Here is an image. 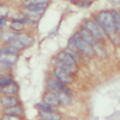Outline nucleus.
Wrapping results in <instances>:
<instances>
[{"instance_id":"nucleus-1","label":"nucleus","mask_w":120,"mask_h":120,"mask_svg":"<svg viewBox=\"0 0 120 120\" xmlns=\"http://www.w3.org/2000/svg\"><path fill=\"white\" fill-rule=\"evenodd\" d=\"M94 21L99 25V27L102 30V32L107 35H113L116 34L114 21H113V15L112 11H101L94 17Z\"/></svg>"},{"instance_id":"nucleus-2","label":"nucleus","mask_w":120,"mask_h":120,"mask_svg":"<svg viewBox=\"0 0 120 120\" xmlns=\"http://www.w3.org/2000/svg\"><path fill=\"white\" fill-rule=\"evenodd\" d=\"M48 4H49V3H39V4L25 5V7H24L25 17H27V18H30V19H33V20H35V18L39 19V18L41 17V14L46 11Z\"/></svg>"},{"instance_id":"nucleus-3","label":"nucleus","mask_w":120,"mask_h":120,"mask_svg":"<svg viewBox=\"0 0 120 120\" xmlns=\"http://www.w3.org/2000/svg\"><path fill=\"white\" fill-rule=\"evenodd\" d=\"M73 40H74V44H75V46H77L78 51H79V52H81L84 55L90 56V58L94 55V52H93L92 46H91L88 42H86V41L80 37V34H79V33H75V34L73 35Z\"/></svg>"},{"instance_id":"nucleus-4","label":"nucleus","mask_w":120,"mask_h":120,"mask_svg":"<svg viewBox=\"0 0 120 120\" xmlns=\"http://www.w3.org/2000/svg\"><path fill=\"white\" fill-rule=\"evenodd\" d=\"M85 30H87L92 35H93V38L94 39H97L98 41H102L104 40V38H105V33L102 32V30L99 27V25L94 21V20H86L85 22H84V26H82Z\"/></svg>"},{"instance_id":"nucleus-5","label":"nucleus","mask_w":120,"mask_h":120,"mask_svg":"<svg viewBox=\"0 0 120 120\" xmlns=\"http://www.w3.org/2000/svg\"><path fill=\"white\" fill-rule=\"evenodd\" d=\"M8 44L12 45V46H14V47H17L18 49H22V48H25V47L32 45V44H33V39H32L28 34H18V35H17L14 39H12Z\"/></svg>"},{"instance_id":"nucleus-6","label":"nucleus","mask_w":120,"mask_h":120,"mask_svg":"<svg viewBox=\"0 0 120 120\" xmlns=\"http://www.w3.org/2000/svg\"><path fill=\"white\" fill-rule=\"evenodd\" d=\"M47 88L51 91V92H53V91H61V92H65V93H67V94H72V91L65 85V84H63V82H60L59 80H54V79H52V78H48L47 79Z\"/></svg>"},{"instance_id":"nucleus-7","label":"nucleus","mask_w":120,"mask_h":120,"mask_svg":"<svg viewBox=\"0 0 120 120\" xmlns=\"http://www.w3.org/2000/svg\"><path fill=\"white\" fill-rule=\"evenodd\" d=\"M53 74H54V77H55L60 82H63V84H65V85H68V84H72V82H73V77H72L70 73H67V72H65V71H63V70L55 68L54 72H53Z\"/></svg>"},{"instance_id":"nucleus-8","label":"nucleus","mask_w":120,"mask_h":120,"mask_svg":"<svg viewBox=\"0 0 120 120\" xmlns=\"http://www.w3.org/2000/svg\"><path fill=\"white\" fill-rule=\"evenodd\" d=\"M52 64H53V66H54L55 68L63 70V71H65V72H67V73H70V74H73V73H75V72H77V68H75V67H72V66H70V65L65 64L64 61L59 60L58 58L53 59Z\"/></svg>"},{"instance_id":"nucleus-9","label":"nucleus","mask_w":120,"mask_h":120,"mask_svg":"<svg viewBox=\"0 0 120 120\" xmlns=\"http://www.w3.org/2000/svg\"><path fill=\"white\" fill-rule=\"evenodd\" d=\"M56 58L59 59V60H61V61H64L65 64H67V65H70V66H72V67H75L77 68V61L73 59V56L67 52V51H63V52H60L58 55H56Z\"/></svg>"},{"instance_id":"nucleus-10","label":"nucleus","mask_w":120,"mask_h":120,"mask_svg":"<svg viewBox=\"0 0 120 120\" xmlns=\"http://www.w3.org/2000/svg\"><path fill=\"white\" fill-rule=\"evenodd\" d=\"M0 104H1L4 107H10V106H13V105H17L19 104V100L17 97H14L13 94L10 95V94H4L1 98H0Z\"/></svg>"},{"instance_id":"nucleus-11","label":"nucleus","mask_w":120,"mask_h":120,"mask_svg":"<svg viewBox=\"0 0 120 120\" xmlns=\"http://www.w3.org/2000/svg\"><path fill=\"white\" fill-rule=\"evenodd\" d=\"M54 95L56 97V99L59 100L60 104L63 105H70L72 102V99H71V95L65 93V92H61V91H53Z\"/></svg>"},{"instance_id":"nucleus-12","label":"nucleus","mask_w":120,"mask_h":120,"mask_svg":"<svg viewBox=\"0 0 120 120\" xmlns=\"http://www.w3.org/2000/svg\"><path fill=\"white\" fill-rule=\"evenodd\" d=\"M78 33H79V34H80V37H81L86 42H88L91 46H93V45H95V44L98 42V40H97V39H94V38H93V35H92L87 30H85L84 27H81V28H80V31H79Z\"/></svg>"},{"instance_id":"nucleus-13","label":"nucleus","mask_w":120,"mask_h":120,"mask_svg":"<svg viewBox=\"0 0 120 120\" xmlns=\"http://www.w3.org/2000/svg\"><path fill=\"white\" fill-rule=\"evenodd\" d=\"M39 115L41 119H46V120H59L61 119V115H60L59 113L54 112L53 109L52 111H39Z\"/></svg>"},{"instance_id":"nucleus-14","label":"nucleus","mask_w":120,"mask_h":120,"mask_svg":"<svg viewBox=\"0 0 120 120\" xmlns=\"http://www.w3.org/2000/svg\"><path fill=\"white\" fill-rule=\"evenodd\" d=\"M44 102L48 104V105L52 106V107H56V106L60 104L59 100L56 99V97L54 95L53 92H47V93L44 95Z\"/></svg>"},{"instance_id":"nucleus-15","label":"nucleus","mask_w":120,"mask_h":120,"mask_svg":"<svg viewBox=\"0 0 120 120\" xmlns=\"http://www.w3.org/2000/svg\"><path fill=\"white\" fill-rule=\"evenodd\" d=\"M24 113V109L22 107L17 104V105H13V106H10V107H5L4 109V114H14V115H21Z\"/></svg>"},{"instance_id":"nucleus-16","label":"nucleus","mask_w":120,"mask_h":120,"mask_svg":"<svg viewBox=\"0 0 120 120\" xmlns=\"http://www.w3.org/2000/svg\"><path fill=\"white\" fill-rule=\"evenodd\" d=\"M18 92V86L17 84L13 81L12 84L7 85V86H3V87H0V93H3V94H15Z\"/></svg>"},{"instance_id":"nucleus-17","label":"nucleus","mask_w":120,"mask_h":120,"mask_svg":"<svg viewBox=\"0 0 120 120\" xmlns=\"http://www.w3.org/2000/svg\"><path fill=\"white\" fill-rule=\"evenodd\" d=\"M18 60L17 54H7V53H0V61H6L10 64H15Z\"/></svg>"},{"instance_id":"nucleus-18","label":"nucleus","mask_w":120,"mask_h":120,"mask_svg":"<svg viewBox=\"0 0 120 120\" xmlns=\"http://www.w3.org/2000/svg\"><path fill=\"white\" fill-rule=\"evenodd\" d=\"M92 48H93L94 54H97L99 58H102V59H104V58L106 56V49H105V47L100 44V41H98L95 45H93Z\"/></svg>"},{"instance_id":"nucleus-19","label":"nucleus","mask_w":120,"mask_h":120,"mask_svg":"<svg viewBox=\"0 0 120 120\" xmlns=\"http://www.w3.org/2000/svg\"><path fill=\"white\" fill-rule=\"evenodd\" d=\"M18 35V32H4L0 34V39L5 42H10L12 39H14Z\"/></svg>"},{"instance_id":"nucleus-20","label":"nucleus","mask_w":120,"mask_h":120,"mask_svg":"<svg viewBox=\"0 0 120 120\" xmlns=\"http://www.w3.org/2000/svg\"><path fill=\"white\" fill-rule=\"evenodd\" d=\"M19 51L20 49H18L17 47H14V46H12L10 44L7 46H5V47L0 48V53H7V54H18Z\"/></svg>"},{"instance_id":"nucleus-21","label":"nucleus","mask_w":120,"mask_h":120,"mask_svg":"<svg viewBox=\"0 0 120 120\" xmlns=\"http://www.w3.org/2000/svg\"><path fill=\"white\" fill-rule=\"evenodd\" d=\"M112 15H113V21H114L115 31H116V34H118L119 31H120V15H119V12L114 10V11H112Z\"/></svg>"},{"instance_id":"nucleus-22","label":"nucleus","mask_w":120,"mask_h":120,"mask_svg":"<svg viewBox=\"0 0 120 120\" xmlns=\"http://www.w3.org/2000/svg\"><path fill=\"white\" fill-rule=\"evenodd\" d=\"M10 27H11V30H13L14 32H20V31L24 30L25 24H24V22H20V21H15V20H13V21L11 22Z\"/></svg>"},{"instance_id":"nucleus-23","label":"nucleus","mask_w":120,"mask_h":120,"mask_svg":"<svg viewBox=\"0 0 120 120\" xmlns=\"http://www.w3.org/2000/svg\"><path fill=\"white\" fill-rule=\"evenodd\" d=\"M12 82H13V79L10 75H0V87L7 86Z\"/></svg>"},{"instance_id":"nucleus-24","label":"nucleus","mask_w":120,"mask_h":120,"mask_svg":"<svg viewBox=\"0 0 120 120\" xmlns=\"http://www.w3.org/2000/svg\"><path fill=\"white\" fill-rule=\"evenodd\" d=\"M37 108L39 109V111H42V112H45V111H52L53 109V107L52 106H49L48 104H46V102H40V104H38L37 105Z\"/></svg>"},{"instance_id":"nucleus-25","label":"nucleus","mask_w":120,"mask_h":120,"mask_svg":"<svg viewBox=\"0 0 120 120\" xmlns=\"http://www.w3.org/2000/svg\"><path fill=\"white\" fill-rule=\"evenodd\" d=\"M8 12H10V8L4 5V4H0V17H3V18H6L8 15Z\"/></svg>"},{"instance_id":"nucleus-26","label":"nucleus","mask_w":120,"mask_h":120,"mask_svg":"<svg viewBox=\"0 0 120 120\" xmlns=\"http://www.w3.org/2000/svg\"><path fill=\"white\" fill-rule=\"evenodd\" d=\"M3 119L4 120H19L20 116L19 115H14V114H4Z\"/></svg>"},{"instance_id":"nucleus-27","label":"nucleus","mask_w":120,"mask_h":120,"mask_svg":"<svg viewBox=\"0 0 120 120\" xmlns=\"http://www.w3.org/2000/svg\"><path fill=\"white\" fill-rule=\"evenodd\" d=\"M39 3H49V0H25V5H30V4H39Z\"/></svg>"},{"instance_id":"nucleus-28","label":"nucleus","mask_w":120,"mask_h":120,"mask_svg":"<svg viewBox=\"0 0 120 120\" xmlns=\"http://www.w3.org/2000/svg\"><path fill=\"white\" fill-rule=\"evenodd\" d=\"M6 24H7V20H6V18L0 17V30H3V28L6 26Z\"/></svg>"},{"instance_id":"nucleus-29","label":"nucleus","mask_w":120,"mask_h":120,"mask_svg":"<svg viewBox=\"0 0 120 120\" xmlns=\"http://www.w3.org/2000/svg\"><path fill=\"white\" fill-rule=\"evenodd\" d=\"M78 5H79L80 7H86V6L91 5V1H81V3H79Z\"/></svg>"}]
</instances>
